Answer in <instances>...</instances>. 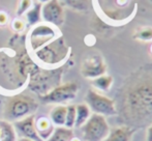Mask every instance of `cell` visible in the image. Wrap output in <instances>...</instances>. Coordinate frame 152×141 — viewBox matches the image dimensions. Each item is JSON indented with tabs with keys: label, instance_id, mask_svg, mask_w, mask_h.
I'll return each instance as SVG.
<instances>
[{
	"label": "cell",
	"instance_id": "f546056e",
	"mask_svg": "<svg viewBox=\"0 0 152 141\" xmlns=\"http://www.w3.org/2000/svg\"><path fill=\"white\" fill-rule=\"evenodd\" d=\"M150 52H151V54H152V46H151V49H150Z\"/></svg>",
	"mask_w": 152,
	"mask_h": 141
},
{
	"label": "cell",
	"instance_id": "f1b7e54d",
	"mask_svg": "<svg viewBox=\"0 0 152 141\" xmlns=\"http://www.w3.org/2000/svg\"><path fill=\"white\" fill-rule=\"evenodd\" d=\"M70 141H81L80 139H79V138H77V137H72V140Z\"/></svg>",
	"mask_w": 152,
	"mask_h": 141
},
{
	"label": "cell",
	"instance_id": "5b68a950",
	"mask_svg": "<svg viewBox=\"0 0 152 141\" xmlns=\"http://www.w3.org/2000/svg\"><path fill=\"white\" fill-rule=\"evenodd\" d=\"M87 106L94 114L102 115V116H113L118 113L116 107V102L113 99H110L107 95L98 93L95 89L90 88L85 97Z\"/></svg>",
	"mask_w": 152,
	"mask_h": 141
},
{
	"label": "cell",
	"instance_id": "44dd1931",
	"mask_svg": "<svg viewBox=\"0 0 152 141\" xmlns=\"http://www.w3.org/2000/svg\"><path fill=\"white\" fill-rule=\"evenodd\" d=\"M134 38L142 42H150L152 40V27L146 26L139 28L134 35Z\"/></svg>",
	"mask_w": 152,
	"mask_h": 141
},
{
	"label": "cell",
	"instance_id": "ac0fdd59",
	"mask_svg": "<svg viewBox=\"0 0 152 141\" xmlns=\"http://www.w3.org/2000/svg\"><path fill=\"white\" fill-rule=\"evenodd\" d=\"M74 137V132L72 129L65 127H57L54 129L51 137L47 141H70Z\"/></svg>",
	"mask_w": 152,
	"mask_h": 141
},
{
	"label": "cell",
	"instance_id": "e0dca14e",
	"mask_svg": "<svg viewBox=\"0 0 152 141\" xmlns=\"http://www.w3.org/2000/svg\"><path fill=\"white\" fill-rule=\"evenodd\" d=\"M91 116V110L87 104H79L76 106V123L75 127L81 128Z\"/></svg>",
	"mask_w": 152,
	"mask_h": 141
},
{
	"label": "cell",
	"instance_id": "3957f363",
	"mask_svg": "<svg viewBox=\"0 0 152 141\" xmlns=\"http://www.w3.org/2000/svg\"><path fill=\"white\" fill-rule=\"evenodd\" d=\"M38 104L29 95H17L10 98L5 103L3 116L6 121H17L35 113Z\"/></svg>",
	"mask_w": 152,
	"mask_h": 141
},
{
	"label": "cell",
	"instance_id": "4316f807",
	"mask_svg": "<svg viewBox=\"0 0 152 141\" xmlns=\"http://www.w3.org/2000/svg\"><path fill=\"white\" fill-rule=\"evenodd\" d=\"M50 0H38V2H40L42 4H45V3H47V2H49Z\"/></svg>",
	"mask_w": 152,
	"mask_h": 141
},
{
	"label": "cell",
	"instance_id": "d6986e66",
	"mask_svg": "<svg viewBox=\"0 0 152 141\" xmlns=\"http://www.w3.org/2000/svg\"><path fill=\"white\" fill-rule=\"evenodd\" d=\"M113 82H114V79H113L112 76L110 75H102V76H99L97 78L93 79L92 80V85L95 87L97 90L100 91H108L110 90V88L112 87Z\"/></svg>",
	"mask_w": 152,
	"mask_h": 141
},
{
	"label": "cell",
	"instance_id": "d4e9b609",
	"mask_svg": "<svg viewBox=\"0 0 152 141\" xmlns=\"http://www.w3.org/2000/svg\"><path fill=\"white\" fill-rule=\"evenodd\" d=\"M7 21H8V16L4 12L0 10V26L5 25L7 23Z\"/></svg>",
	"mask_w": 152,
	"mask_h": 141
},
{
	"label": "cell",
	"instance_id": "30bf717a",
	"mask_svg": "<svg viewBox=\"0 0 152 141\" xmlns=\"http://www.w3.org/2000/svg\"><path fill=\"white\" fill-rule=\"evenodd\" d=\"M42 21L47 24L59 27L64 22L63 6L58 0H50L42 6Z\"/></svg>",
	"mask_w": 152,
	"mask_h": 141
},
{
	"label": "cell",
	"instance_id": "8992f818",
	"mask_svg": "<svg viewBox=\"0 0 152 141\" xmlns=\"http://www.w3.org/2000/svg\"><path fill=\"white\" fill-rule=\"evenodd\" d=\"M81 130L85 141H104L111 131L106 117L94 113L81 127Z\"/></svg>",
	"mask_w": 152,
	"mask_h": 141
},
{
	"label": "cell",
	"instance_id": "5bb4252c",
	"mask_svg": "<svg viewBox=\"0 0 152 141\" xmlns=\"http://www.w3.org/2000/svg\"><path fill=\"white\" fill-rule=\"evenodd\" d=\"M42 4L38 1H35L30 10L25 14L26 17V22L30 26H35L42 22Z\"/></svg>",
	"mask_w": 152,
	"mask_h": 141
},
{
	"label": "cell",
	"instance_id": "ffe728a7",
	"mask_svg": "<svg viewBox=\"0 0 152 141\" xmlns=\"http://www.w3.org/2000/svg\"><path fill=\"white\" fill-rule=\"evenodd\" d=\"M62 6H66L77 12H87L89 8V0H58Z\"/></svg>",
	"mask_w": 152,
	"mask_h": 141
},
{
	"label": "cell",
	"instance_id": "83f0119b",
	"mask_svg": "<svg viewBox=\"0 0 152 141\" xmlns=\"http://www.w3.org/2000/svg\"><path fill=\"white\" fill-rule=\"evenodd\" d=\"M19 141H33V140H31V139H28V138H21Z\"/></svg>",
	"mask_w": 152,
	"mask_h": 141
},
{
	"label": "cell",
	"instance_id": "484cf974",
	"mask_svg": "<svg viewBox=\"0 0 152 141\" xmlns=\"http://www.w3.org/2000/svg\"><path fill=\"white\" fill-rule=\"evenodd\" d=\"M146 140L152 141V123L147 128V133H146Z\"/></svg>",
	"mask_w": 152,
	"mask_h": 141
},
{
	"label": "cell",
	"instance_id": "2e32d148",
	"mask_svg": "<svg viewBox=\"0 0 152 141\" xmlns=\"http://www.w3.org/2000/svg\"><path fill=\"white\" fill-rule=\"evenodd\" d=\"M17 133L14 126L6 120H0V141H16Z\"/></svg>",
	"mask_w": 152,
	"mask_h": 141
},
{
	"label": "cell",
	"instance_id": "277c9868",
	"mask_svg": "<svg viewBox=\"0 0 152 141\" xmlns=\"http://www.w3.org/2000/svg\"><path fill=\"white\" fill-rule=\"evenodd\" d=\"M61 75V67L54 70H36L35 73H32L29 87L39 95H44L54 87L60 85Z\"/></svg>",
	"mask_w": 152,
	"mask_h": 141
},
{
	"label": "cell",
	"instance_id": "9c48e42d",
	"mask_svg": "<svg viewBox=\"0 0 152 141\" xmlns=\"http://www.w3.org/2000/svg\"><path fill=\"white\" fill-rule=\"evenodd\" d=\"M107 72V63L100 54H91L83 60L81 65V74L88 79H95L104 75Z\"/></svg>",
	"mask_w": 152,
	"mask_h": 141
},
{
	"label": "cell",
	"instance_id": "cb8c5ba5",
	"mask_svg": "<svg viewBox=\"0 0 152 141\" xmlns=\"http://www.w3.org/2000/svg\"><path fill=\"white\" fill-rule=\"evenodd\" d=\"M25 26H26V23L24 22V20H22L20 18H16L12 22V28L16 32H22L25 29Z\"/></svg>",
	"mask_w": 152,
	"mask_h": 141
},
{
	"label": "cell",
	"instance_id": "603a6c76",
	"mask_svg": "<svg viewBox=\"0 0 152 141\" xmlns=\"http://www.w3.org/2000/svg\"><path fill=\"white\" fill-rule=\"evenodd\" d=\"M33 4L32 0H20L18 4V7H17L16 10V15L18 17H22L30 10V7Z\"/></svg>",
	"mask_w": 152,
	"mask_h": 141
},
{
	"label": "cell",
	"instance_id": "8fae6325",
	"mask_svg": "<svg viewBox=\"0 0 152 141\" xmlns=\"http://www.w3.org/2000/svg\"><path fill=\"white\" fill-rule=\"evenodd\" d=\"M14 128L16 130V133L22 136V138H28L33 141H42L37 135L35 130V116L30 115L20 120H17L14 123Z\"/></svg>",
	"mask_w": 152,
	"mask_h": 141
},
{
	"label": "cell",
	"instance_id": "7402d4cb",
	"mask_svg": "<svg viewBox=\"0 0 152 141\" xmlns=\"http://www.w3.org/2000/svg\"><path fill=\"white\" fill-rule=\"evenodd\" d=\"M66 107H67V110H66L64 127L72 129L75 127V123H76V105H68Z\"/></svg>",
	"mask_w": 152,
	"mask_h": 141
},
{
	"label": "cell",
	"instance_id": "52a82bcc",
	"mask_svg": "<svg viewBox=\"0 0 152 141\" xmlns=\"http://www.w3.org/2000/svg\"><path fill=\"white\" fill-rule=\"evenodd\" d=\"M79 91V85L77 82H67L60 84L51 89L48 93L39 95V100L44 104H63L70 102L77 97Z\"/></svg>",
	"mask_w": 152,
	"mask_h": 141
},
{
	"label": "cell",
	"instance_id": "7c38bea8",
	"mask_svg": "<svg viewBox=\"0 0 152 141\" xmlns=\"http://www.w3.org/2000/svg\"><path fill=\"white\" fill-rule=\"evenodd\" d=\"M136 129L129 126H120L112 129L104 141H132Z\"/></svg>",
	"mask_w": 152,
	"mask_h": 141
},
{
	"label": "cell",
	"instance_id": "4fadbf2b",
	"mask_svg": "<svg viewBox=\"0 0 152 141\" xmlns=\"http://www.w3.org/2000/svg\"><path fill=\"white\" fill-rule=\"evenodd\" d=\"M54 125L51 120L46 117H39L35 119V130L37 135L42 141H47L51 137L53 131H54Z\"/></svg>",
	"mask_w": 152,
	"mask_h": 141
},
{
	"label": "cell",
	"instance_id": "9a60e30c",
	"mask_svg": "<svg viewBox=\"0 0 152 141\" xmlns=\"http://www.w3.org/2000/svg\"><path fill=\"white\" fill-rule=\"evenodd\" d=\"M66 110L67 107L64 105H57L52 109L50 112V120L54 126L57 127H64L66 117Z\"/></svg>",
	"mask_w": 152,
	"mask_h": 141
},
{
	"label": "cell",
	"instance_id": "7a4b0ae2",
	"mask_svg": "<svg viewBox=\"0 0 152 141\" xmlns=\"http://www.w3.org/2000/svg\"><path fill=\"white\" fill-rule=\"evenodd\" d=\"M69 51V47L65 44L64 38L60 35L35 51L34 55L35 58L44 65L57 67L67 59Z\"/></svg>",
	"mask_w": 152,
	"mask_h": 141
},
{
	"label": "cell",
	"instance_id": "ba28073f",
	"mask_svg": "<svg viewBox=\"0 0 152 141\" xmlns=\"http://www.w3.org/2000/svg\"><path fill=\"white\" fill-rule=\"evenodd\" d=\"M59 35L60 32L55 26L47 23H39L33 26L29 32V47L33 52H35L42 47L46 46L47 44L60 36Z\"/></svg>",
	"mask_w": 152,
	"mask_h": 141
},
{
	"label": "cell",
	"instance_id": "6da1fadb",
	"mask_svg": "<svg viewBox=\"0 0 152 141\" xmlns=\"http://www.w3.org/2000/svg\"><path fill=\"white\" fill-rule=\"evenodd\" d=\"M121 98L124 120L132 125H144L152 120V70H139L128 78Z\"/></svg>",
	"mask_w": 152,
	"mask_h": 141
}]
</instances>
